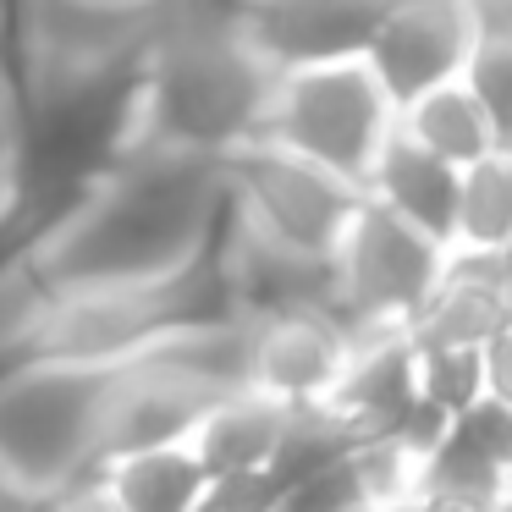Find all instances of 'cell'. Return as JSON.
I'll return each mask as SVG.
<instances>
[{
	"label": "cell",
	"mask_w": 512,
	"mask_h": 512,
	"mask_svg": "<svg viewBox=\"0 0 512 512\" xmlns=\"http://www.w3.org/2000/svg\"><path fill=\"white\" fill-rule=\"evenodd\" d=\"M276 72L254 56L237 0H160L138 61V144L232 160L259 144Z\"/></svg>",
	"instance_id": "obj_2"
},
{
	"label": "cell",
	"mask_w": 512,
	"mask_h": 512,
	"mask_svg": "<svg viewBox=\"0 0 512 512\" xmlns=\"http://www.w3.org/2000/svg\"><path fill=\"white\" fill-rule=\"evenodd\" d=\"M100 479L122 512H193L210 490V474L199 468L188 441L122 452L100 468Z\"/></svg>",
	"instance_id": "obj_15"
},
{
	"label": "cell",
	"mask_w": 512,
	"mask_h": 512,
	"mask_svg": "<svg viewBox=\"0 0 512 512\" xmlns=\"http://www.w3.org/2000/svg\"><path fill=\"white\" fill-rule=\"evenodd\" d=\"M281 419H287V402L243 386V391L215 397L210 408L199 413L188 446H193V457H199V468L210 479L248 474V468H270L276 441H281Z\"/></svg>",
	"instance_id": "obj_14"
},
{
	"label": "cell",
	"mask_w": 512,
	"mask_h": 512,
	"mask_svg": "<svg viewBox=\"0 0 512 512\" xmlns=\"http://www.w3.org/2000/svg\"><path fill=\"white\" fill-rule=\"evenodd\" d=\"M160 0H0L17 83L138 72Z\"/></svg>",
	"instance_id": "obj_5"
},
{
	"label": "cell",
	"mask_w": 512,
	"mask_h": 512,
	"mask_svg": "<svg viewBox=\"0 0 512 512\" xmlns=\"http://www.w3.org/2000/svg\"><path fill=\"white\" fill-rule=\"evenodd\" d=\"M496 512H512V490H507V496H501V501H496Z\"/></svg>",
	"instance_id": "obj_28"
},
{
	"label": "cell",
	"mask_w": 512,
	"mask_h": 512,
	"mask_svg": "<svg viewBox=\"0 0 512 512\" xmlns=\"http://www.w3.org/2000/svg\"><path fill=\"white\" fill-rule=\"evenodd\" d=\"M485 386H490L496 402L512 408V314H507V325L485 342Z\"/></svg>",
	"instance_id": "obj_24"
},
{
	"label": "cell",
	"mask_w": 512,
	"mask_h": 512,
	"mask_svg": "<svg viewBox=\"0 0 512 512\" xmlns=\"http://www.w3.org/2000/svg\"><path fill=\"white\" fill-rule=\"evenodd\" d=\"M276 512H281V507H276Z\"/></svg>",
	"instance_id": "obj_31"
},
{
	"label": "cell",
	"mask_w": 512,
	"mask_h": 512,
	"mask_svg": "<svg viewBox=\"0 0 512 512\" xmlns=\"http://www.w3.org/2000/svg\"><path fill=\"white\" fill-rule=\"evenodd\" d=\"M457 83L474 94L479 116L496 133V149H512V45H474Z\"/></svg>",
	"instance_id": "obj_21"
},
{
	"label": "cell",
	"mask_w": 512,
	"mask_h": 512,
	"mask_svg": "<svg viewBox=\"0 0 512 512\" xmlns=\"http://www.w3.org/2000/svg\"><path fill=\"white\" fill-rule=\"evenodd\" d=\"M34 512H122V507H116V496L105 490V479L94 474V479H83V485H72V490H61V496H50L45 507H34Z\"/></svg>",
	"instance_id": "obj_25"
},
{
	"label": "cell",
	"mask_w": 512,
	"mask_h": 512,
	"mask_svg": "<svg viewBox=\"0 0 512 512\" xmlns=\"http://www.w3.org/2000/svg\"><path fill=\"white\" fill-rule=\"evenodd\" d=\"M441 265L446 248L435 237L413 232L408 221H397V215L364 199L331 254L336 314L353 336L408 331L419 320L424 298L435 292V281H441Z\"/></svg>",
	"instance_id": "obj_7"
},
{
	"label": "cell",
	"mask_w": 512,
	"mask_h": 512,
	"mask_svg": "<svg viewBox=\"0 0 512 512\" xmlns=\"http://www.w3.org/2000/svg\"><path fill=\"white\" fill-rule=\"evenodd\" d=\"M386 512H413V507H386Z\"/></svg>",
	"instance_id": "obj_29"
},
{
	"label": "cell",
	"mask_w": 512,
	"mask_h": 512,
	"mask_svg": "<svg viewBox=\"0 0 512 512\" xmlns=\"http://www.w3.org/2000/svg\"><path fill=\"white\" fill-rule=\"evenodd\" d=\"M336 413L353 435H391L419 402V347L408 331H364L347 347V364L331 386Z\"/></svg>",
	"instance_id": "obj_11"
},
{
	"label": "cell",
	"mask_w": 512,
	"mask_h": 512,
	"mask_svg": "<svg viewBox=\"0 0 512 512\" xmlns=\"http://www.w3.org/2000/svg\"><path fill=\"white\" fill-rule=\"evenodd\" d=\"M281 479L270 468H248V474H221L204 490V507L210 512H276L281 507Z\"/></svg>",
	"instance_id": "obj_22"
},
{
	"label": "cell",
	"mask_w": 512,
	"mask_h": 512,
	"mask_svg": "<svg viewBox=\"0 0 512 512\" xmlns=\"http://www.w3.org/2000/svg\"><path fill=\"white\" fill-rule=\"evenodd\" d=\"M364 193L276 144H248L226 160V221L270 248L331 259Z\"/></svg>",
	"instance_id": "obj_6"
},
{
	"label": "cell",
	"mask_w": 512,
	"mask_h": 512,
	"mask_svg": "<svg viewBox=\"0 0 512 512\" xmlns=\"http://www.w3.org/2000/svg\"><path fill=\"white\" fill-rule=\"evenodd\" d=\"M496 259H501V281H507V298H512V243H507V248H501V254H496Z\"/></svg>",
	"instance_id": "obj_27"
},
{
	"label": "cell",
	"mask_w": 512,
	"mask_h": 512,
	"mask_svg": "<svg viewBox=\"0 0 512 512\" xmlns=\"http://www.w3.org/2000/svg\"><path fill=\"white\" fill-rule=\"evenodd\" d=\"M386 0H237V23L276 78L364 61Z\"/></svg>",
	"instance_id": "obj_9"
},
{
	"label": "cell",
	"mask_w": 512,
	"mask_h": 512,
	"mask_svg": "<svg viewBox=\"0 0 512 512\" xmlns=\"http://www.w3.org/2000/svg\"><path fill=\"white\" fill-rule=\"evenodd\" d=\"M507 314H512V298H507V281H501V259L446 248L441 281L424 298L408 336L413 347H485L507 325Z\"/></svg>",
	"instance_id": "obj_12"
},
{
	"label": "cell",
	"mask_w": 512,
	"mask_h": 512,
	"mask_svg": "<svg viewBox=\"0 0 512 512\" xmlns=\"http://www.w3.org/2000/svg\"><path fill=\"white\" fill-rule=\"evenodd\" d=\"M457 182H463L457 166L435 160L408 133H391L386 149L375 155V166H369V177H364V199L380 204L386 215H397V221H408L413 232L435 237L441 248H452Z\"/></svg>",
	"instance_id": "obj_13"
},
{
	"label": "cell",
	"mask_w": 512,
	"mask_h": 512,
	"mask_svg": "<svg viewBox=\"0 0 512 512\" xmlns=\"http://www.w3.org/2000/svg\"><path fill=\"white\" fill-rule=\"evenodd\" d=\"M474 45H512V0H468Z\"/></svg>",
	"instance_id": "obj_23"
},
{
	"label": "cell",
	"mask_w": 512,
	"mask_h": 512,
	"mask_svg": "<svg viewBox=\"0 0 512 512\" xmlns=\"http://www.w3.org/2000/svg\"><path fill=\"white\" fill-rule=\"evenodd\" d=\"M468 50H474L468 0H386L364 67L391 100V111H402L430 89L463 78Z\"/></svg>",
	"instance_id": "obj_8"
},
{
	"label": "cell",
	"mask_w": 512,
	"mask_h": 512,
	"mask_svg": "<svg viewBox=\"0 0 512 512\" xmlns=\"http://www.w3.org/2000/svg\"><path fill=\"white\" fill-rule=\"evenodd\" d=\"M413 512H496V507H479V501H419Z\"/></svg>",
	"instance_id": "obj_26"
},
{
	"label": "cell",
	"mask_w": 512,
	"mask_h": 512,
	"mask_svg": "<svg viewBox=\"0 0 512 512\" xmlns=\"http://www.w3.org/2000/svg\"><path fill=\"white\" fill-rule=\"evenodd\" d=\"M353 441L358 435L347 430V419L331 402H292L287 419H281V441H276V457H270V474L281 479V490H292L298 479L342 463L353 452Z\"/></svg>",
	"instance_id": "obj_18"
},
{
	"label": "cell",
	"mask_w": 512,
	"mask_h": 512,
	"mask_svg": "<svg viewBox=\"0 0 512 512\" xmlns=\"http://www.w3.org/2000/svg\"><path fill=\"white\" fill-rule=\"evenodd\" d=\"M50 298L28 248H0V375L39 353V331L50 320Z\"/></svg>",
	"instance_id": "obj_19"
},
{
	"label": "cell",
	"mask_w": 512,
	"mask_h": 512,
	"mask_svg": "<svg viewBox=\"0 0 512 512\" xmlns=\"http://www.w3.org/2000/svg\"><path fill=\"white\" fill-rule=\"evenodd\" d=\"M397 133H408L419 149H430L435 160H446V166H457V171H468L474 160L496 155V133H490V122L479 116L474 94H468L463 83H446V89H430L424 100L402 105Z\"/></svg>",
	"instance_id": "obj_16"
},
{
	"label": "cell",
	"mask_w": 512,
	"mask_h": 512,
	"mask_svg": "<svg viewBox=\"0 0 512 512\" xmlns=\"http://www.w3.org/2000/svg\"><path fill=\"white\" fill-rule=\"evenodd\" d=\"M353 331L336 309L248 320V386L276 402H325L347 364Z\"/></svg>",
	"instance_id": "obj_10"
},
{
	"label": "cell",
	"mask_w": 512,
	"mask_h": 512,
	"mask_svg": "<svg viewBox=\"0 0 512 512\" xmlns=\"http://www.w3.org/2000/svg\"><path fill=\"white\" fill-rule=\"evenodd\" d=\"M419 397L446 419L485 402V347H419Z\"/></svg>",
	"instance_id": "obj_20"
},
{
	"label": "cell",
	"mask_w": 512,
	"mask_h": 512,
	"mask_svg": "<svg viewBox=\"0 0 512 512\" xmlns=\"http://www.w3.org/2000/svg\"><path fill=\"white\" fill-rule=\"evenodd\" d=\"M391 133H397V111L380 94V83L369 78V67L364 61H336V67L276 78L259 138L364 193V177Z\"/></svg>",
	"instance_id": "obj_4"
},
{
	"label": "cell",
	"mask_w": 512,
	"mask_h": 512,
	"mask_svg": "<svg viewBox=\"0 0 512 512\" xmlns=\"http://www.w3.org/2000/svg\"><path fill=\"white\" fill-rule=\"evenodd\" d=\"M193 512H210V507H204V501H199V507H193Z\"/></svg>",
	"instance_id": "obj_30"
},
{
	"label": "cell",
	"mask_w": 512,
	"mask_h": 512,
	"mask_svg": "<svg viewBox=\"0 0 512 512\" xmlns=\"http://www.w3.org/2000/svg\"><path fill=\"white\" fill-rule=\"evenodd\" d=\"M512 243V149L474 160L457 182V226L452 248L468 254H501Z\"/></svg>",
	"instance_id": "obj_17"
},
{
	"label": "cell",
	"mask_w": 512,
	"mask_h": 512,
	"mask_svg": "<svg viewBox=\"0 0 512 512\" xmlns=\"http://www.w3.org/2000/svg\"><path fill=\"white\" fill-rule=\"evenodd\" d=\"M122 364L23 358L0 375V485L28 512L105 468Z\"/></svg>",
	"instance_id": "obj_3"
},
{
	"label": "cell",
	"mask_w": 512,
	"mask_h": 512,
	"mask_svg": "<svg viewBox=\"0 0 512 512\" xmlns=\"http://www.w3.org/2000/svg\"><path fill=\"white\" fill-rule=\"evenodd\" d=\"M226 232V160L138 144L28 243L50 292L166 287Z\"/></svg>",
	"instance_id": "obj_1"
}]
</instances>
